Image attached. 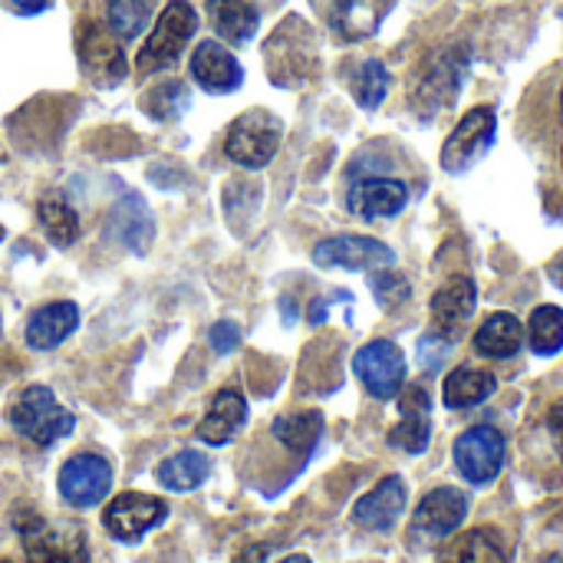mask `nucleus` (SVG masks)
<instances>
[{"label":"nucleus","mask_w":563,"mask_h":563,"mask_svg":"<svg viewBox=\"0 0 563 563\" xmlns=\"http://www.w3.org/2000/svg\"><path fill=\"white\" fill-rule=\"evenodd\" d=\"M10 426L33 445L49 449L53 442L66 439L76 426V416L69 409H63L53 396V389L46 386H26L13 406H10Z\"/></svg>","instance_id":"nucleus-1"},{"label":"nucleus","mask_w":563,"mask_h":563,"mask_svg":"<svg viewBox=\"0 0 563 563\" xmlns=\"http://www.w3.org/2000/svg\"><path fill=\"white\" fill-rule=\"evenodd\" d=\"M280 139H284V125L274 112L247 109L244 115H238L231 122L228 139H224V152L231 162H238L244 168H264L277 155Z\"/></svg>","instance_id":"nucleus-2"},{"label":"nucleus","mask_w":563,"mask_h":563,"mask_svg":"<svg viewBox=\"0 0 563 563\" xmlns=\"http://www.w3.org/2000/svg\"><path fill=\"white\" fill-rule=\"evenodd\" d=\"M195 30H198V13H195V7L185 3V0H172V3L162 10V16H158L152 36L145 40V46H142L139 56H135L139 73H155V69L172 66V63L181 56L185 43L195 36Z\"/></svg>","instance_id":"nucleus-3"},{"label":"nucleus","mask_w":563,"mask_h":563,"mask_svg":"<svg viewBox=\"0 0 563 563\" xmlns=\"http://www.w3.org/2000/svg\"><path fill=\"white\" fill-rule=\"evenodd\" d=\"M498 132V115L488 106H475L472 112L462 115V122L452 129V135L442 145V168L459 175L468 172L475 162H482L495 142Z\"/></svg>","instance_id":"nucleus-4"},{"label":"nucleus","mask_w":563,"mask_h":563,"mask_svg":"<svg viewBox=\"0 0 563 563\" xmlns=\"http://www.w3.org/2000/svg\"><path fill=\"white\" fill-rule=\"evenodd\" d=\"M26 563H86L89 548L86 534L76 525H49L43 518H30V525L20 528Z\"/></svg>","instance_id":"nucleus-5"},{"label":"nucleus","mask_w":563,"mask_h":563,"mask_svg":"<svg viewBox=\"0 0 563 563\" xmlns=\"http://www.w3.org/2000/svg\"><path fill=\"white\" fill-rule=\"evenodd\" d=\"M353 369L360 383L369 389L376 399H393L406 386V356L396 343L389 340H373L353 356Z\"/></svg>","instance_id":"nucleus-6"},{"label":"nucleus","mask_w":563,"mask_h":563,"mask_svg":"<svg viewBox=\"0 0 563 563\" xmlns=\"http://www.w3.org/2000/svg\"><path fill=\"white\" fill-rule=\"evenodd\" d=\"M455 465L472 485H488L505 465V435L492 426H475L455 442Z\"/></svg>","instance_id":"nucleus-7"},{"label":"nucleus","mask_w":563,"mask_h":563,"mask_svg":"<svg viewBox=\"0 0 563 563\" xmlns=\"http://www.w3.org/2000/svg\"><path fill=\"white\" fill-rule=\"evenodd\" d=\"M168 518V505L152 498V495H139V492H125L119 495L109 508H106V531L122 541V544H135L142 541V534H148L152 528H158Z\"/></svg>","instance_id":"nucleus-8"},{"label":"nucleus","mask_w":563,"mask_h":563,"mask_svg":"<svg viewBox=\"0 0 563 563\" xmlns=\"http://www.w3.org/2000/svg\"><path fill=\"white\" fill-rule=\"evenodd\" d=\"M76 53H79V63H82L86 76L96 79L99 86H115L129 73V63H125L122 46L99 23H92V20H86L76 30Z\"/></svg>","instance_id":"nucleus-9"},{"label":"nucleus","mask_w":563,"mask_h":563,"mask_svg":"<svg viewBox=\"0 0 563 563\" xmlns=\"http://www.w3.org/2000/svg\"><path fill=\"white\" fill-rule=\"evenodd\" d=\"M109 488H112V468L102 455L82 452L59 468V495L73 508L99 505L109 495Z\"/></svg>","instance_id":"nucleus-10"},{"label":"nucleus","mask_w":563,"mask_h":563,"mask_svg":"<svg viewBox=\"0 0 563 563\" xmlns=\"http://www.w3.org/2000/svg\"><path fill=\"white\" fill-rule=\"evenodd\" d=\"M317 267H346V271H369V267H389L396 261L393 247H386L376 238L363 234H336L313 247Z\"/></svg>","instance_id":"nucleus-11"},{"label":"nucleus","mask_w":563,"mask_h":563,"mask_svg":"<svg viewBox=\"0 0 563 563\" xmlns=\"http://www.w3.org/2000/svg\"><path fill=\"white\" fill-rule=\"evenodd\" d=\"M465 69H468V49L452 46V49L439 53L435 63L426 69L419 89H416V102L426 112H439V109L452 106L459 89H462V82H465Z\"/></svg>","instance_id":"nucleus-12"},{"label":"nucleus","mask_w":563,"mask_h":563,"mask_svg":"<svg viewBox=\"0 0 563 563\" xmlns=\"http://www.w3.org/2000/svg\"><path fill=\"white\" fill-rule=\"evenodd\" d=\"M468 518V498L459 488H435L412 515V531L426 541H442Z\"/></svg>","instance_id":"nucleus-13"},{"label":"nucleus","mask_w":563,"mask_h":563,"mask_svg":"<svg viewBox=\"0 0 563 563\" xmlns=\"http://www.w3.org/2000/svg\"><path fill=\"white\" fill-rule=\"evenodd\" d=\"M409 201V188L399 178H383V175H366L360 181H353L350 195H346V208L356 218L366 221H379V218H393L406 208Z\"/></svg>","instance_id":"nucleus-14"},{"label":"nucleus","mask_w":563,"mask_h":563,"mask_svg":"<svg viewBox=\"0 0 563 563\" xmlns=\"http://www.w3.org/2000/svg\"><path fill=\"white\" fill-rule=\"evenodd\" d=\"M478 307V287L472 277H452L449 284H442L432 297V323L435 333L445 340H459L465 330V320L475 313Z\"/></svg>","instance_id":"nucleus-15"},{"label":"nucleus","mask_w":563,"mask_h":563,"mask_svg":"<svg viewBox=\"0 0 563 563\" xmlns=\"http://www.w3.org/2000/svg\"><path fill=\"white\" fill-rule=\"evenodd\" d=\"M191 76H195V82H198L201 89L218 92V96L234 92V89L244 82V69H241V63L234 59V53L224 49V46L214 43V40L198 43V49L191 53Z\"/></svg>","instance_id":"nucleus-16"},{"label":"nucleus","mask_w":563,"mask_h":563,"mask_svg":"<svg viewBox=\"0 0 563 563\" xmlns=\"http://www.w3.org/2000/svg\"><path fill=\"white\" fill-rule=\"evenodd\" d=\"M106 231H109V238H115L129 251L145 254L148 244L155 241V218H152L148 205L142 201V195L122 191V198L115 201V208L109 214V228Z\"/></svg>","instance_id":"nucleus-17"},{"label":"nucleus","mask_w":563,"mask_h":563,"mask_svg":"<svg viewBox=\"0 0 563 563\" xmlns=\"http://www.w3.org/2000/svg\"><path fill=\"white\" fill-rule=\"evenodd\" d=\"M76 330H79V307L69 303V300H56V303H46V307L30 313V320H26V346L46 353V350L59 346L63 340H69Z\"/></svg>","instance_id":"nucleus-18"},{"label":"nucleus","mask_w":563,"mask_h":563,"mask_svg":"<svg viewBox=\"0 0 563 563\" xmlns=\"http://www.w3.org/2000/svg\"><path fill=\"white\" fill-rule=\"evenodd\" d=\"M406 511V485L402 478L379 482L369 495H363L353 508V521L366 531H389Z\"/></svg>","instance_id":"nucleus-19"},{"label":"nucleus","mask_w":563,"mask_h":563,"mask_svg":"<svg viewBox=\"0 0 563 563\" xmlns=\"http://www.w3.org/2000/svg\"><path fill=\"white\" fill-rule=\"evenodd\" d=\"M402 422L389 432V445L402 449L409 455H422L429 449V435H432V419H429V396L419 386H409L402 393Z\"/></svg>","instance_id":"nucleus-20"},{"label":"nucleus","mask_w":563,"mask_h":563,"mask_svg":"<svg viewBox=\"0 0 563 563\" xmlns=\"http://www.w3.org/2000/svg\"><path fill=\"white\" fill-rule=\"evenodd\" d=\"M247 419V402L238 389H221L208 409V416L198 426V439L208 445H224L238 435V429Z\"/></svg>","instance_id":"nucleus-21"},{"label":"nucleus","mask_w":563,"mask_h":563,"mask_svg":"<svg viewBox=\"0 0 563 563\" xmlns=\"http://www.w3.org/2000/svg\"><path fill=\"white\" fill-rule=\"evenodd\" d=\"M525 343V327L515 313H492L478 333H475V350L488 360H511Z\"/></svg>","instance_id":"nucleus-22"},{"label":"nucleus","mask_w":563,"mask_h":563,"mask_svg":"<svg viewBox=\"0 0 563 563\" xmlns=\"http://www.w3.org/2000/svg\"><path fill=\"white\" fill-rule=\"evenodd\" d=\"M208 13L214 33L228 43H247L261 26V13L251 0H208Z\"/></svg>","instance_id":"nucleus-23"},{"label":"nucleus","mask_w":563,"mask_h":563,"mask_svg":"<svg viewBox=\"0 0 563 563\" xmlns=\"http://www.w3.org/2000/svg\"><path fill=\"white\" fill-rule=\"evenodd\" d=\"M498 389V379L485 369H455L445 386H442V399L449 409H472L478 402H485L492 393Z\"/></svg>","instance_id":"nucleus-24"},{"label":"nucleus","mask_w":563,"mask_h":563,"mask_svg":"<svg viewBox=\"0 0 563 563\" xmlns=\"http://www.w3.org/2000/svg\"><path fill=\"white\" fill-rule=\"evenodd\" d=\"M208 475H211L208 455L191 452V449H188V452H178V455H172V459H165V462L158 465V472H155L158 485L168 488V492H195Z\"/></svg>","instance_id":"nucleus-25"},{"label":"nucleus","mask_w":563,"mask_h":563,"mask_svg":"<svg viewBox=\"0 0 563 563\" xmlns=\"http://www.w3.org/2000/svg\"><path fill=\"white\" fill-rule=\"evenodd\" d=\"M330 23L340 36L346 40H363L369 33H376L379 26V7H373L369 0H340L330 13Z\"/></svg>","instance_id":"nucleus-26"},{"label":"nucleus","mask_w":563,"mask_h":563,"mask_svg":"<svg viewBox=\"0 0 563 563\" xmlns=\"http://www.w3.org/2000/svg\"><path fill=\"white\" fill-rule=\"evenodd\" d=\"M40 224L46 231V238L56 244V247H69L79 234V214L59 198V195H49L40 201Z\"/></svg>","instance_id":"nucleus-27"},{"label":"nucleus","mask_w":563,"mask_h":563,"mask_svg":"<svg viewBox=\"0 0 563 563\" xmlns=\"http://www.w3.org/2000/svg\"><path fill=\"white\" fill-rule=\"evenodd\" d=\"M445 563H511L508 551L492 531H468L445 554Z\"/></svg>","instance_id":"nucleus-28"},{"label":"nucleus","mask_w":563,"mask_h":563,"mask_svg":"<svg viewBox=\"0 0 563 563\" xmlns=\"http://www.w3.org/2000/svg\"><path fill=\"white\" fill-rule=\"evenodd\" d=\"M323 432V416L320 412H300V416H287L274 422V435L290 449V452H313V445L320 442Z\"/></svg>","instance_id":"nucleus-29"},{"label":"nucleus","mask_w":563,"mask_h":563,"mask_svg":"<svg viewBox=\"0 0 563 563\" xmlns=\"http://www.w3.org/2000/svg\"><path fill=\"white\" fill-rule=\"evenodd\" d=\"M528 340L534 346L538 356H554L563 346V310L548 303V307H538L531 313V323H528Z\"/></svg>","instance_id":"nucleus-30"},{"label":"nucleus","mask_w":563,"mask_h":563,"mask_svg":"<svg viewBox=\"0 0 563 563\" xmlns=\"http://www.w3.org/2000/svg\"><path fill=\"white\" fill-rule=\"evenodd\" d=\"M353 99L363 109H379L386 92H389V69L383 66V59H366L356 73H353Z\"/></svg>","instance_id":"nucleus-31"},{"label":"nucleus","mask_w":563,"mask_h":563,"mask_svg":"<svg viewBox=\"0 0 563 563\" xmlns=\"http://www.w3.org/2000/svg\"><path fill=\"white\" fill-rule=\"evenodd\" d=\"M106 23H109L112 36L132 40L148 23V3L145 0H109L106 3Z\"/></svg>","instance_id":"nucleus-32"},{"label":"nucleus","mask_w":563,"mask_h":563,"mask_svg":"<svg viewBox=\"0 0 563 563\" xmlns=\"http://www.w3.org/2000/svg\"><path fill=\"white\" fill-rule=\"evenodd\" d=\"M369 287L379 300L383 310H396L399 303H406L412 297V284L409 277H402L399 271H383V274H373L369 277Z\"/></svg>","instance_id":"nucleus-33"},{"label":"nucleus","mask_w":563,"mask_h":563,"mask_svg":"<svg viewBox=\"0 0 563 563\" xmlns=\"http://www.w3.org/2000/svg\"><path fill=\"white\" fill-rule=\"evenodd\" d=\"M145 106H148V115L155 119H175L188 106V89L181 82H165L155 92H148Z\"/></svg>","instance_id":"nucleus-34"},{"label":"nucleus","mask_w":563,"mask_h":563,"mask_svg":"<svg viewBox=\"0 0 563 563\" xmlns=\"http://www.w3.org/2000/svg\"><path fill=\"white\" fill-rule=\"evenodd\" d=\"M211 350L218 353V356H224V353H231L238 343H241V330H238V323H231V320H221V323H214L211 327Z\"/></svg>","instance_id":"nucleus-35"},{"label":"nucleus","mask_w":563,"mask_h":563,"mask_svg":"<svg viewBox=\"0 0 563 563\" xmlns=\"http://www.w3.org/2000/svg\"><path fill=\"white\" fill-rule=\"evenodd\" d=\"M267 561V548L264 544H254V548H247L244 554H238V561L234 563H264Z\"/></svg>","instance_id":"nucleus-36"},{"label":"nucleus","mask_w":563,"mask_h":563,"mask_svg":"<svg viewBox=\"0 0 563 563\" xmlns=\"http://www.w3.org/2000/svg\"><path fill=\"white\" fill-rule=\"evenodd\" d=\"M20 13H43L53 0H10Z\"/></svg>","instance_id":"nucleus-37"},{"label":"nucleus","mask_w":563,"mask_h":563,"mask_svg":"<svg viewBox=\"0 0 563 563\" xmlns=\"http://www.w3.org/2000/svg\"><path fill=\"white\" fill-rule=\"evenodd\" d=\"M548 426H551V432H554V439H558V445H561L563 452V406H558V409L548 416Z\"/></svg>","instance_id":"nucleus-38"},{"label":"nucleus","mask_w":563,"mask_h":563,"mask_svg":"<svg viewBox=\"0 0 563 563\" xmlns=\"http://www.w3.org/2000/svg\"><path fill=\"white\" fill-rule=\"evenodd\" d=\"M548 274H551V280H554V284L563 290V257H558V261L548 267Z\"/></svg>","instance_id":"nucleus-39"},{"label":"nucleus","mask_w":563,"mask_h":563,"mask_svg":"<svg viewBox=\"0 0 563 563\" xmlns=\"http://www.w3.org/2000/svg\"><path fill=\"white\" fill-rule=\"evenodd\" d=\"M280 563H313L310 558H303V554H294V558H287V561H280Z\"/></svg>","instance_id":"nucleus-40"},{"label":"nucleus","mask_w":563,"mask_h":563,"mask_svg":"<svg viewBox=\"0 0 563 563\" xmlns=\"http://www.w3.org/2000/svg\"><path fill=\"white\" fill-rule=\"evenodd\" d=\"M544 563H563V554H554V558H548Z\"/></svg>","instance_id":"nucleus-41"},{"label":"nucleus","mask_w":563,"mask_h":563,"mask_svg":"<svg viewBox=\"0 0 563 563\" xmlns=\"http://www.w3.org/2000/svg\"><path fill=\"white\" fill-rule=\"evenodd\" d=\"M561 112H563V89H561Z\"/></svg>","instance_id":"nucleus-42"},{"label":"nucleus","mask_w":563,"mask_h":563,"mask_svg":"<svg viewBox=\"0 0 563 563\" xmlns=\"http://www.w3.org/2000/svg\"><path fill=\"white\" fill-rule=\"evenodd\" d=\"M0 563H10V561H0Z\"/></svg>","instance_id":"nucleus-43"}]
</instances>
